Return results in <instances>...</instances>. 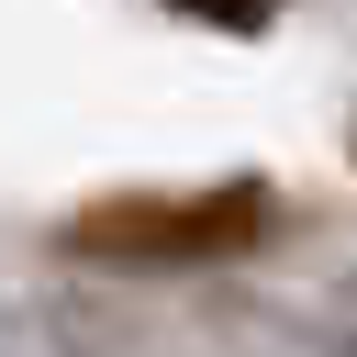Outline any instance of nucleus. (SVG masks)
Wrapping results in <instances>:
<instances>
[{"mask_svg": "<svg viewBox=\"0 0 357 357\" xmlns=\"http://www.w3.org/2000/svg\"><path fill=\"white\" fill-rule=\"evenodd\" d=\"M268 178H212V190H112L89 212L56 223L67 257L112 268V279H190V268H234L268 245Z\"/></svg>", "mask_w": 357, "mask_h": 357, "instance_id": "f257e3e1", "label": "nucleus"}, {"mask_svg": "<svg viewBox=\"0 0 357 357\" xmlns=\"http://www.w3.org/2000/svg\"><path fill=\"white\" fill-rule=\"evenodd\" d=\"M167 11H178V22H212V33H245V45L279 22V0H167Z\"/></svg>", "mask_w": 357, "mask_h": 357, "instance_id": "7ed1b4c3", "label": "nucleus"}, {"mask_svg": "<svg viewBox=\"0 0 357 357\" xmlns=\"http://www.w3.org/2000/svg\"><path fill=\"white\" fill-rule=\"evenodd\" d=\"M279 357H357V324H324V312H268L257 324Z\"/></svg>", "mask_w": 357, "mask_h": 357, "instance_id": "f03ea898", "label": "nucleus"}]
</instances>
